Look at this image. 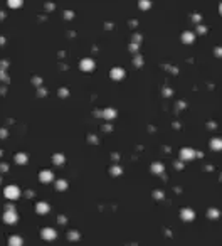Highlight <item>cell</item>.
Listing matches in <instances>:
<instances>
[{"mask_svg": "<svg viewBox=\"0 0 222 246\" xmlns=\"http://www.w3.org/2000/svg\"><path fill=\"white\" fill-rule=\"evenodd\" d=\"M19 189L17 187H14V185H10V187H7L5 189V196L7 197H10V199H14V197H19Z\"/></svg>", "mask_w": 222, "mask_h": 246, "instance_id": "6da1fadb", "label": "cell"}, {"mask_svg": "<svg viewBox=\"0 0 222 246\" xmlns=\"http://www.w3.org/2000/svg\"><path fill=\"white\" fill-rule=\"evenodd\" d=\"M81 69L83 71H93L94 69V63H93L91 59H83V61H81Z\"/></svg>", "mask_w": 222, "mask_h": 246, "instance_id": "7a4b0ae2", "label": "cell"}, {"mask_svg": "<svg viewBox=\"0 0 222 246\" xmlns=\"http://www.w3.org/2000/svg\"><path fill=\"white\" fill-rule=\"evenodd\" d=\"M109 76L113 78V79H121V78L125 76V71L121 69V67H114V69L109 73Z\"/></svg>", "mask_w": 222, "mask_h": 246, "instance_id": "3957f363", "label": "cell"}, {"mask_svg": "<svg viewBox=\"0 0 222 246\" xmlns=\"http://www.w3.org/2000/svg\"><path fill=\"white\" fill-rule=\"evenodd\" d=\"M51 177H52L51 172H41V180H42V182H49Z\"/></svg>", "mask_w": 222, "mask_h": 246, "instance_id": "277c9868", "label": "cell"}, {"mask_svg": "<svg viewBox=\"0 0 222 246\" xmlns=\"http://www.w3.org/2000/svg\"><path fill=\"white\" fill-rule=\"evenodd\" d=\"M22 5V0H9V7L10 9H17Z\"/></svg>", "mask_w": 222, "mask_h": 246, "instance_id": "5b68a950", "label": "cell"}, {"mask_svg": "<svg viewBox=\"0 0 222 246\" xmlns=\"http://www.w3.org/2000/svg\"><path fill=\"white\" fill-rule=\"evenodd\" d=\"M182 39H184V42H187V44H188V42L194 41V34H192V32H185L184 37H182Z\"/></svg>", "mask_w": 222, "mask_h": 246, "instance_id": "8992f818", "label": "cell"}, {"mask_svg": "<svg viewBox=\"0 0 222 246\" xmlns=\"http://www.w3.org/2000/svg\"><path fill=\"white\" fill-rule=\"evenodd\" d=\"M37 211H39V212H47V211H49V206L44 204V202H41V204L37 206Z\"/></svg>", "mask_w": 222, "mask_h": 246, "instance_id": "52a82bcc", "label": "cell"}, {"mask_svg": "<svg viewBox=\"0 0 222 246\" xmlns=\"http://www.w3.org/2000/svg\"><path fill=\"white\" fill-rule=\"evenodd\" d=\"M5 221H7V223H14V221H15V214H14V212H7V214H5Z\"/></svg>", "mask_w": 222, "mask_h": 246, "instance_id": "ba28073f", "label": "cell"}, {"mask_svg": "<svg viewBox=\"0 0 222 246\" xmlns=\"http://www.w3.org/2000/svg\"><path fill=\"white\" fill-rule=\"evenodd\" d=\"M42 236H44V238H54L56 234H54V231H52V229H44Z\"/></svg>", "mask_w": 222, "mask_h": 246, "instance_id": "9c48e42d", "label": "cell"}, {"mask_svg": "<svg viewBox=\"0 0 222 246\" xmlns=\"http://www.w3.org/2000/svg\"><path fill=\"white\" fill-rule=\"evenodd\" d=\"M10 244L12 246H20L22 244V240H20V238H12V240H10Z\"/></svg>", "mask_w": 222, "mask_h": 246, "instance_id": "30bf717a", "label": "cell"}, {"mask_svg": "<svg viewBox=\"0 0 222 246\" xmlns=\"http://www.w3.org/2000/svg\"><path fill=\"white\" fill-rule=\"evenodd\" d=\"M182 155H184L185 159H188V157H192V155H194V152H190V148H185V150L182 152Z\"/></svg>", "mask_w": 222, "mask_h": 246, "instance_id": "8fae6325", "label": "cell"}, {"mask_svg": "<svg viewBox=\"0 0 222 246\" xmlns=\"http://www.w3.org/2000/svg\"><path fill=\"white\" fill-rule=\"evenodd\" d=\"M140 7H141V9H148V7H150L148 0H141V2H140Z\"/></svg>", "mask_w": 222, "mask_h": 246, "instance_id": "7c38bea8", "label": "cell"}, {"mask_svg": "<svg viewBox=\"0 0 222 246\" xmlns=\"http://www.w3.org/2000/svg\"><path fill=\"white\" fill-rule=\"evenodd\" d=\"M184 216H185V219H192V217H194V214H192L190 211H184Z\"/></svg>", "mask_w": 222, "mask_h": 246, "instance_id": "4fadbf2b", "label": "cell"}, {"mask_svg": "<svg viewBox=\"0 0 222 246\" xmlns=\"http://www.w3.org/2000/svg\"><path fill=\"white\" fill-rule=\"evenodd\" d=\"M105 116L111 118V116H114V111H111V110H106V111H105Z\"/></svg>", "mask_w": 222, "mask_h": 246, "instance_id": "5bb4252c", "label": "cell"}, {"mask_svg": "<svg viewBox=\"0 0 222 246\" xmlns=\"http://www.w3.org/2000/svg\"><path fill=\"white\" fill-rule=\"evenodd\" d=\"M15 160H17V162H26V157H24V155H17Z\"/></svg>", "mask_w": 222, "mask_h": 246, "instance_id": "9a60e30c", "label": "cell"}, {"mask_svg": "<svg viewBox=\"0 0 222 246\" xmlns=\"http://www.w3.org/2000/svg\"><path fill=\"white\" fill-rule=\"evenodd\" d=\"M212 145H214V148H219V147H220V142H219V140H214Z\"/></svg>", "mask_w": 222, "mask_h": 246, "instance_id": "2e32d148", "label": "cell"}, {"mask_svg": "<svg viewBox=\"0 0 222 246\" xmlns=\"http://www.w3.org/2000/svg\"><path fill=\"white\" fill-rule=\"evenodd\" d=\"M64 187H66V184H64V182H57V189H64Z\"/></svg>", "mask_w": 222, "mask_h": 246, "instance_id": "e0dca14e", "label": "cell"}, {"mask_svg": "<svg viewBox=\"0 0 222 246\" xmlns=\"http://www.w3.org/2000/svg\"><path fill=\"white\" fill-rule=\"evenodd\" d=\"M54 160H56V162H62V157H61V155H56Z\"/></svg>", "mask_w": 222, "mask_h": 246, "instance_id": "ac0fdd59", "label": "cell"}]
</instances>
